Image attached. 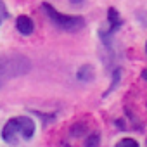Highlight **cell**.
Instances as JSON below:
<instances>
[{
  "label": "cell",
  "instance_id": "cell-1",
  "mask_svg": "<svg viewBox=\"0 0 147 147\" xmlns=\"http://www.w3.org/2000/svg\"><path fill=\"white\" fill-rule=\"evenodd\" d=\"M31 69L30 59L23 55H11V57H0V85L7 78H16Z\"/></svg>",
  "mask_w": 147,
  "mask_h": 147
},
{
  "label": "cell",
  "instance_id": "cell-2",
  "mask_svg": "<svg viewBox=\"0 0 147 147\" xmlns=\"http://www.w3.org/2000/svg\"><path fill=\"white\" fill-rule=\"evenodd\" d=\"M42 9L45 11L47 18L59 28L64 31H78L85 26V19L80 16H64L61 12H57L50 4H42Z\"/></svg>",
  "mask_w": 147,
  "mask_h": 147
},
{
  "label": "cell",
  "instance_id": "cell-3",
  "mask_svg": "<svg viewBox=\"0 0 147 147\" xmlns=\"http://www.w3.org/2000/svg\"><path fill=\"white\" fill-rule=\"evenodd\" d=\"M16 121H18L19 135H21L23 138H31L33 133H35V123H33V119L28 118V116H18Z\"/></svg>",
  "mask_w": 147,
  "mask_h": 147
},
{
  "label": "cell",
  "instance_id": "cell-4",
  "mask_svg": "<svg viewBox=\"0 0 147 147\" xmlns=\"http://www.w3.org/2000/svg\"><path fill=\"white\" fill-rule=\"evenodd\" d=\"M16 135H19V130H18V121H16V118H12V119H9V121L5 123V126H4V130H2V138H4L5 142H12V140L16 138Z\"/></svg>",
  "mask_w": 147,
  "mask_h": 147
},
{
  "label": "cell",
  "instance_id": "cell-5",
  "mask_svg": "<svg viewBox=\"0 0 147 147\" xmlns=\"http://www.w3.org/2000/svg\"><path fill=\"white\" fill-rule=\"evenodd\" d=\"M16 28H18V31L21 35H31L33 30H35V24L28 16H19L16 19Z\"/></svg>",
  "mask_w": 147,
  "mask_h": 147
},
{
  "label": "cell",
  "instance_id": "cell-6",
  "mask_svg": "<svg viewBox=\"0 0 147 147\" xmlns=\"http://www.w3.org/2000/svg\"><path fill=\"white\" fill-rule=\"evenodd\" d=\"M107 21H109V31H107V35H111V33H114L116 30H119V26H121V18H119L118 11H116L114 7H109V11H107Z\"/></svg>",
  "mask_w": 147,
  "mask_h": 147
},
{
  "label": "cell",
  "instance_id": "cell-7",
  "mask_svg": "<svg viewBox=\"0 0 147 147\" xmlns=\"http://www.w3.org/2000/svg\"><path fill=\"white\" fill-rule=\"evenodd\" d=\"M76 78H78L80 82H83V83L90 82V80L94 78V67H92V66H83V67H80L78 73H76Z\"/></svg>",
  "mask_w": 147,
  "mask_h": 147
},
{
  "label": "cell",
  "instance_id": "cell-8",
  "mask_svg": "<svg viewBox=\"0 0 147 147\" xmlns=\"http://www.w3.org/2000/svg\"><path fill=\"white\" fill-rule=\"evenodd\" d=\"M85 147H99V133H92L87 137Z\"/></svg>",
  "mask_w": 147,
  "mask_h": 147
},
{
  "label": "cell",
  "instance_id": "cell-9",
  "mask_svg": "<svg viewBox=\"0 0 147 147\" xmlns=\"http://www.w3.org/2000/svg\"><path fill=\"white\" fill-rule=\"evenodd\" d=\"M116 147H138V142L133 138H123L116 144Z\"/></svg>",
  "mask_w": 147,
  "mask_h": 147
},
{
  "label": "cell",
  "instance_id": "cell-10",
  "mask_svg": "<svg viewBox=\"0 0 147 147\" xmlns=\"http://www.w3.org/2000/svg\"><path fill=\"white\" fill-rule=\"evenodd\" d=\"M85 2V0H71V4H75V5H82Z\"/></svg>",
  "mask_w": 147,
  "mask_h": 147
},
{
  "label": "cell",
  "instance_id": "cell-11",
  "mask_svg": "<svg viewBox=\"0 0 147 147\" xmlns=\"http://www.w3.org/2000/svg\"><path fill=\"white\" fill-rule=\"evenodd\" d=\"M142 78H144V80H147V69H144V71H142Z\"/></svg>",
  "mask_w": 147,
  "mask_h": 147
},
{
  "label": "cell",
  "instance_id": "cell-12",
  "mask_svg": "<svg viewBox=\"0 0 147 147\" xmlns=\"http://www.w3.org/2000/svg\"><path fill=\"white\" fill-rule=\"evenodd\" d=\"M2 19H4V18H2V14H0V23H2Z\"/></svg>",
  "mask_w": 147,
  "mask_h": 147
},
{
  "label": "cell",
  "instance_id": "cell-13",
  "mask_svg": "<svg viewBox=\"0 0 147 147\" xmlns=\"http://www.w3.org/2000/svg\"><path fill=\"white\" fill-rule=\"evenodd\" d=\"M145 52H147V43H145Z\"/></svg>",
  "mask_w": 147,
  "mask_h": 147
}]
</instances>
